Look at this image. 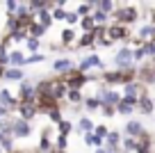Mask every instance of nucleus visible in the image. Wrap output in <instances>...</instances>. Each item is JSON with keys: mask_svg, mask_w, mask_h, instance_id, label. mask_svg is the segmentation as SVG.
Instances as JSON below:
<instances>
[{"mask_svg": "<svg viewBox=\"0 0 155 153\" xmlns=\"http://www.w3.org/2000/svg\"><path fill=\"white\" fill-rule=\"evenodd\" d=\"M114 19H116V23L119 25H130V23H135L137 19H139V12H137V7H119V9L114 12Z\"/></svg>", "mask_w": 155, "mask_h": 153, "instance_id": "1", "label": "nucleus"}, {"mask_svg": "<svg viewBox=\"0 0 155 153\" xmlns=\"http://www.w3.org/2000/svg\"><path fill=\"white\" fill-rule=\"evenodd\" d=\"M114 64H116L119 69H130V66H135V62H132V48H121V50L114 55Z\"/></svg>", "mask_w": 155, "mask_h": 153, "instance_id": "2", "label": "nucleus"}, {"mask_svg": "<svg viewBox=\"0 0 155 153\" xmlns=\"http://www.w3.org/2000/svg\"><path fill=\"white\" fill-rule=\"evenodd\" d=\"M103 66H105V64L101 62V57H98V55H89V57H84L82 62H80L78 73H84V76H87L89 69H103Z\"/></svg>", "mask_w": 155, "mask_h": 153, "instance_id": "3", "label": "nucleus"}, {"mask_svg": "<svg viewBox=\"0 0 155 153\" xmlns=\"http://www.w3.org/2000/svg\"><path fill=\"white\" fill-rule=\"evenodd\" d=\"M107 39H110V41H119V39H128V28H126V25H119V23L110 25V28H107Z\"/></svg>", "mask_w": 155, "mask_h": 153, "instance_id": "4", "label": "nucleus"}, {"mask_svg": "<svg viewBox=\"0 0 155 153\" xmlns=\"http://www.w3.org/2000/svg\"><path fill=\"white\" fill-rule=\"evenodd\" d=\"M137 39H139L141 43L153 41V39H155V25L150 23V21H148V23H144L139 30H137Z\"/></svg>", "mask_w": 155, "mask_h": 153, "instance_id": "5", "label": "nucleus"}, {"mask_svg": "<svg viewBox=\"0 0 155 153\" xmlns=\"http://www.w3.org/2000/svg\"><path fill=\"white\" fill-rule=\"evenodd\" d=\"M89 76H84V73H68V80H66V87L73 91H78L82 85H87Z\"/></svg>", "mask_w": 155, "mask_h": 153, "instance_id": "6", "label": "nucleus"}, {"mask_svg": "<svg viewBox=\"0 0 155 153\" xmlns=\"http://www.w3.org/2000/svg\"><path fill=\"white\" fill-rule=\"evenodd\" d=\"M144 133H146V128L141 126V121H135V119H132V121H128V124H126V135H128V137L139 139Z\"/></svg>", "mask_w": 155, "mask_h": 153, "instance_id": "7", "label": "nucleus"}, {"mask_svg": "<svg viewBox=\"0 0 155 153\" xmlns=\"http://www.w3.org/2000/svg\"><path fill=\"white\" fill-rule=\"evenodd\" d=\"M137 110H139L141 114H150V112L155 110V103H153V98H150V96L146 94V91H144V94L139 96V103H137Z\"/></svg>", "mask_w": 155, "mask_h": 153, "instance_id": "8", "label": "nucleus"}, {"mask_svg": "<svg viewBox=\"0 0 155 153\" xmlns=\"http://www.w3.org/2000/svg\"><path fill=\"white\" fill-rule=\"evenodd\" d=\"M12 133H14V137H28L30 135V124L23 121V119L14 121V124H12Z\"/></svg>", "mask_w": 155, "mask_h": 153, "instance_id": "9", "label": "nucleus"}, {"mask_svg": "<svg viewBox=\"0 0 155 153\" xmlns=\"http://www.w3.org/2000/svg\"><path fill=\"white\" fill-rule=\"evenodd\" d=\"M53 69L57 73H73V62L71 59H57V62L53 64Z\"/></svg>", "mask_w": 155, "mask_h": 153, "instance_id": "10", "label": "nucleus"}, {"mask_svg": "<svg viewBox=\"0 0 155 153\" xmlns=\"http://www.w3.org/2000/svg\"><path fill=\"white\" fill-rule=\"evenodd\" d=\"M0 105L5 107V110H12V107H16L18 103H16L14 98H12L9 91H0Z\"/></svg>", "mask_w": 155, "mask_h": 153, "instance_id": "11", "label": "nucleus"}, {"mask_svg": "<svg viewBox=\"0 0 155 153\" xmlns=\"http://www.w3.org/2000/svg\"><path fill=\"white\" fill-rule=\"evenodd\" d=\"M94 7H96V2H84V5L78 7L75 14H78V16H82V19H87V16H91V9H94Z\"/></svg>", "mask_w": 155, "mask_h": 153, "instance_id": "12", "label": "nucleus"}, {"mask_svg": "<svg viewBox=\"0 0 155 153\" xmlns=\"http://www.w3.org/2000/svg\"><path fill=\"white\" fill-rule=\"evenodd\" d=\"M119 142H121V133L112 130V133L107 135V148H116V146H119Z\"/></svg>", "mask_w": 155, "mask_h": 153, "instance_id": "13", "label": "nucleus"}, {"mask_svg": "<svg viewBox=\"0 0 155 153\" xmlns=\"http://www.w3.org/2000/svg\"><path fill=\"white\" fill-rule=\"evenodd\" d=\"M78 128L82 130V133H91L96 126H94V121L89 119V117H82V119H80V124H78Z\"/></svg>", "mask_w": 155, "mask_h": 153, "instance_id": "14", "label": "nucleus"}, {"mask_svg": "<svg viewBox=\"0 0 155 153\" xmlns=\"http://www.w3.org/2000/svg\"><path fill=\"white\" fill-rule=\"evenodd\" d=\"M96 7H98V12H103V14L110 16L112 9H114V2H112V0H103V2H96Z\"/></svg>", "mask_w": 155, "mask_h": 153, "instance_id": "15", "label": "nucleus"}, {"mask_svg": "<svg viewBox=\"0 0 155 153\" xmlns=\"http://www.w3.org/2000/svg\"><path fill=\"white\" fill-rule=\"evenodd\" d=\"M39 21H41V25H44V28H48L50 23H53V14H50L48 9H44V12H39Z\"/></svg>", "mask_w": 155, "mask_h": 153, "instance_id": "16", "label": "nucleus"}, {"mask_svg": "<svg viewBox=\"0 0 155 153\" xmlns=\"http://www.w3.org/2000/svg\"><path fill=\"white\" fill-rule=\"evenodd\" d=\"M80 25H82L84 34L94 32V28H96V23H94V19H91V16H87V19H82V21H80Z\"/></svg>", "mask_w": 155, "mask_h": 153, "instance_id": "17", "label": "nucleus"}, {"mask_svg": "<svg viewBox=\"0 0 155 153\" xmlns=\"http://www.w3.org/2000/svg\"><path fill=\"white\" fill-rule=\"evenodd\" d=\"M5 78L7 80H21V78H23V71H21V69H7Z\"/></svg>", "mask_w": 155, "mask_h": 153, "instance_id": "18", "label": "nucleus"}, {"mask_svg": "<svg viewBox=\"0 0 155 153\" xmlns=\"http://www.w3.org/2000/svg\"><path fill=\"white\" fill-rule=\"evenodd\" d=\"M141 48H144L146 57H150V59L155 57V39H153V41H146V43H141Z\"/></svg>", "mask_w": 155, "mask_h": 153, "instance_id": "19", "label": "nucleus"}, {"mask_svg": "<svg viewBox=\"0 0 155 153\" xmlns=\"http://www.w3.org/2000/svg\"><path fill=\"white\" fill-rule=\"evenodd\" d=\"M30 32H32V39H37V37H41V34H44L46 32V28H44V25H41V23H32V25H30Z\"/></svg>", "mask_w": 155, "mask_h": 153, "instance_id": "20", "label": "nucleus"}, {"mask_svg": "<svg viewBox=\"0 0 155 153\" xmlns=\"http://www.w3.org/2000/svg\"><path fill=\"white\" fill-rule=\"evenodd\" d=\"M84 144H94V146H98V148H103V139L101 137H96L94 133H89V135H84Z\"/></svg>", "mask_w": 155, "mask_h": 153, "instance_id": "21", "label": "nucleus"}, {"mask_svg": "<svg viewBox=\"0 0 155 153\" xmlns=\"http://www.w3.org/2000/svg\"><path fill=\"white\" fill-rule=\"evenodd\" d=\"M123 151H126V153H130V151H137V139H132V137H126V139H123Z\"/></svg>", "mask_w": 155, "mask_h": 153, "instance_id": "22", "label": "nucleus"}, {"mask_svg": "<svg viewBox=\"0 0 155 153\" xmlns=\"http://www.w3.org/2000/svg\"><path fill=\"white\" fill-rule=\"evenodd\" d=\"M9 64H14V66H23L25 64V57L21 53H12L9 55Z\"/></svg>", "mask_w": 155, "mask_h": 153, "instance_id": "23", "label": "nucleus"}, {"mask_svg": "<svg viewBox=\"0 0 155 153\" xmlns=\"http://www.w3.org/2000/svg\"><path fill=\"white\" fill-rule=\"evenodd\" d=\"M91 19H94V23H96V25H103V23H107V19H110V16L103 14V12H94Z\"/></svg>", "mask_w": 155, "mask_h": 153, "instance_id": "24", "label": "nucleus"}, {"mask_svg": "<svg viewBox=\"0 0 155 153\" xmlns=\"http://www.w3.org/2000/svg\"><path fill=\"white\" fill-rule=\"evenodd\" d=\"M84 105H87V110H98V107H103V103L94 96V98H87V100H84Z\"/></svg>", "mask_w": 155, "mask_h": 153, "instance_id": "25", "label": "nucleus"}, {"mask_svg": "<svg viewBox=\"0 0 155 153\" xmlns=\"http://www.w3.org/2000/svg\"><path fill=\"white\" fill-rule=\"evenodd\" d=\"M144 57H146L144 48H135V50H132V62H141Z\"/></svg>", "mask_w": 155, "mask_h": 153, "instance_id": "26", "label": "nucleus"}, {"mask_svg": "<svg viewBox=\"0 0 155 153\" xmlns=\"http://www.w3.org/2000/svg\"><path fill=\"white\" fill-rule=\"evenodd\" d=\"M116 112H119V114H126V117H130L132 112V107H128V105H123V103H119V105H116Z\"/></svg>", "mask_w": 155, "mask_h": 153, "instance_id": "27", "label": "nucleus"}, {"mask_svg": "<svg viewBox=\"0 0 155 153\" xmlns=\"http://www.w3.org/2000/svg\"><path fill=\"white\" fill-rule=\"evenodd\" d=\"M94 135H96V137H107V135H110V130L105 128V126H96V128H94Z\"/></svg>", "mask_w": 155, "mask_h": 153, "instance_id": "28", "label": "nucleus"}, {"mask_svg": "<svg viewBox=\"0 0 155 153\" xmlns=\"http://www.w3.org/2000/svg\"><path fill=\"white\" fill-rule=\"evenodd\" d=\"M73 39H75V32H73V30H64L62 32V41L64 43H71Z\"/></svg>", "mask_w": 155, "mask_h": 153, "instance_id": "29", "label": "nucleus"}, {"mask_svg": "<svg viewBox=\"0 0 155 153\" xmlns=\"http://www.w3.org/2000/svg\"><path fill=\"white\" fill-rule=\"evenodd\" d=\"M66 98H68V100H73V103H78V100L82 98V94H80V91H73V89H68V91H66Z\"/></svg>", "mask_w": 155, "mask_h": 153, "instance_id": "30", "label": "nucleus"}, {"mask_svg": "<svg viewBox=\"0 0 155 153\" xmlns=\"http://www.w3.org/2000/svg\"><path fill=\"white\" fill-rule=\"evenodd\" d=\"M71 130H73V126L68 124V121H62V124H59V133H62V135H68Z\"/></svg>", "mask_w": 155, "mask_h": 153, "instance_id": "31", "label": "nucleus"}, {"mask_svg": "<svg viewBox=\"0 0 155 153\" xmlns=\"http://www.w3.org/2000/svg\"><path fill=\"white\" fill-rule=\"evenodd\" d=\"M53 21H66V12L64 9H55L53 12Z\"/></svg>", "mask_w": 155, "mask_h": 153, "instance_id": "32", "label": "nucleus"}, {"mask_svg": "<svg viewBox=\"0 0 155 153\" xmlns=\"http://www.w3.org/2000/svg\"><path fill=\"white\" fill-rule=\"evenodd\" d=\"M28 48L32 50V53H34V50H39V41H37V39H32V37H30V39H28Z\"/></svg>", "mask_w": 155, "mask_h": 153, "instance_id": "33", "label": "nucleus"}, {"mask_svg": "<svg viewBox=\"0 0 155 153\" xmlns=\"http://www.w3.org/2000/svg\"><path fill=\"white\" fill-rule=\"evenodd\" d=\"M18 5H21V2H14V0H9V2H7V9H9V14H16Z\"/></svg>", "mask_w": 155, "mask_h": 153, "instance_id": "34", "label": "nucleus"}, {"mask_svg": "<svg viewBox=\"0 0 155 153\" xmlns=\"http://www.w3.org/2000/svg\"><path fill=\"white\" fill-rule=\"evenodd\" d=\"M12 39H14V41H23V39H25V32H23V30H18V32H12Z\"/></svg>", "mask_w": 155, "mask_h": 153, "instance_id": "35", "label": "nucleus"}, {"mask_svg": "<svg viewBox=\"0 0 155 153\" xmlns=\"http://www.w3.org/2000/svg\"><path fill=\"white\" fill-rule=\"evenodd\" d=\"M2 148H5V151H12V148H14V144H12V137H5V139H2Z\"/></svg>", "mask_w": 155, "mask_h": 153, "instance_id": "36", "label": "nucleus"}, {"mask_svg": "<svg viewBox=\"0 0 155 153\" xmlns=\"http://www.w3.org/2000/svg\"><path fill=\"white\" fill-rule=\"evenodd\" d=\"M78 21H80V16H78V14H66V23H68V25L78 23Z\"/></svg>", "mask_w": 155, "mask_h": 153, "instance_id": "37", "label": "nucleus"}, {"mask_svg": "<svg viewBox=\"0 0 155 153\" xmlns=\"http://www.w3.org/2000/svg\"><path fill=\"white\" fill-rule=\"evenodd\" d=\"M57 146L62 148V151L66 148V135H59V137H57Z\"/></svg>", "mask_w": 155, "mask_h": 153, "instance_id": "38", "label": "nucleus"}, {"mask_svg": "<svg viewBox=\"0 0 155 153\" xmlns=\"http://www.w3.org/2000/svg\"><path fill=\"white\" fill-rule=\"evenodd\" d=\"M114 112H116V107H110V105H103V114H105V117H112V114H114Z\"/></svg>", "mask_w": 155, "mask_h": 153, "instance_id": "39", "label": "nucleus"}, {"mask_svg": "<svg viewBox=\"0 0 155 153\" xmlns=\"http://www.w3.org/2000/svg\"><path fill=\"white\" fill-rule=\"evenodd\" d=\"M96 153H110V151H105V148H98V151Z\"/></svg>", "mask_w": 155, "mask_h": 153, "instance_id": "40", "label": "nucleus"}, {"mask_svg": "<svg viewBox=\"0 0 155 153\" xmlns=\"http://www.w3.org/2000/svg\"><path fill=\"white\" fill-rule=\"evenodd\" d=\"M2 139H5V135H2V133H0V144H2Z\"/></svg>", "mask_w": 155, "mask_h": 153, "instance_id": "41", "label": "nucleus"}, {"mask_svg": "<svg viewBox=\"0 0 155 153\" xmlns=\"http://www.w3.org/2000/svg\"><path fill=\"white\" fill-rule=\"evenodd\" d=\"M59 153H66V151H59Z\"/></svg>", "mask_w": 155, "mask_h": 153, "instance_id": "42", "label": "nucleus"}, {"mask_svg": "<svg viewBox=\"0 0 155 153\" xmlns=\"http://www.w3.org/2000/svg\"><path fill=\"white\" fill-rule=\"evenodd\" d=\"M153 103H155V98H153Z\"/></svg>", "mask_w": 155, "mask_h": 153, "instance_id": "43", "label": "nucleus"}, {"mask_svg": "<svg viewBox=\"0 0 155 153\" xmlns=\"http://www.w3.org/2000/svg\"><path fill=\"white\" fill-rule=\"evenodd\" d=\"M0 153H2V151H0Z\"/></svg>", "mask_w": 155, "mask_h": 153, "instance_id": "44", "label": "nucleus"}]
</instances>
